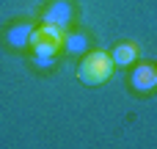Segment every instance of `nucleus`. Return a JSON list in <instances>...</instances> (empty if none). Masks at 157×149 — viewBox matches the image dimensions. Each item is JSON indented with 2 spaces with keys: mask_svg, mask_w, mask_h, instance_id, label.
<instances>
[{
  "mask_svg": "<svg viewBox=\"0 0 157 149\" xmlns=\"http://www.w3.org/2000/svg\"><path fill=\"white\" fill-rule=\"evenodd\" d=\"M110 75H113V58H110V53H102V50L88 53L77 69V77L86 86H102Z\"/></svg>",
  "mask_w": 157,
  "mask_h": 149,
  "instance_id": "obj_1",
  "label": "nucleus"
},
{
  "mask_svg": "<svg viewBox=\"0 0 157 149\" xmlns=\"http://www.w3.org/2000/svg\"><path fill=\"white\" fill-rule=\"evenodd\" d=\"M72 17H75V8H72L69 0H52L47 6V11H44V22L58 25V28H69Z\"/></svg>",
  "mask_w": 157,
  "mask_h": 149,
  "instance_id": "obj_3",
  "label": "nucleus"
},
{
  "mask_svg": "<svg viewBox=\"0 0 157 149\" xmlns=\"http://www.w3.org/2000/svg\"><path fill=\"white\" fill-rule=\"evenodd\" d=\"M130 86L135 91H152V88H157V69L149 66V64L135 66V72L130 75Z\"/></svg>",
  "mask_w": 157,
  "mask_h": 149,
  "instance_id": "obj_4",
  "label": "nucleus"
},
{
  "mask_svg": "<svg viewBox=\"0 0 157 149\" xmlns=\"http://www.w3.org/2000/svg\"><path fill=\"white\" fill-rule=\"evenodd\" d=\"M63 44L69 53H83L88 47V36L86 33H69V36H63Z\"/></svg>",
  "mask_w": 157,
  "mask_h": 149,
  "instance_id": "obj_7",
  "label": "nucleus"
},
{
  "mask_svg": "<svg viewBox=\"0 0 157 149\" xmlns=\"http://www.w3.org/2000/svg\"><path fill=\"white\" fill-rule=\"evenodd\" d=\"M30 33H33L30 25H14V28L8 30V44L17 47V50H22L25 44H30Z\"/></svg>",
  "mask_w": 157,
  "mask_h": 149,
  "instance_id": "obj_6",
  "label": "nucleus"
},
{
  "mask_svg": "<svg viewBox=\"0 0 157 149\" xmlns=\"http://www.w3.org/2000/svg\"><path fill=\"white\" fill-rule=\"evenodd\" d=\"M113 64L116 66H130L135 58H138V47L135 44H130V41H124V44H119V47H113Z\"/></svg>",
  "mask_w": 157,
  "mask_h": 149,
  "instance_id": "obj_5",
  "label": "nucleus"
},
{
  "mask_svg": "<svg viewBox=\"0 0 157 149\" xmlns=\"http://www.w3.org/2000/svg\"><path fill=\"white\" fill-rule=\"evenodd\" d=\"M63 44V28L44 22L41 28H33L30 33V50L36 53V58H55V53Z\"/></svg>",
  "mask_w": 157,
  "mask_h": 149,
  "instance_id": "obj_2",
  "label": "nucleus"
}]
</instances>
